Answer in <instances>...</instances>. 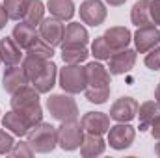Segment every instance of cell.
<instances>
[{
  "mask_svg": "<svg viewBox=\"0 0 160 158\" xmlns=\"http://www.w3.org/2000/svg\"><path fill=\"white\" fill-rule=\"evenodd\" d=\"M88 86L84 95L93 104H104L110 97V71L104 69L99 62H91L86 65Z\"/></svg>",
  "mask_w": 160,
  "mask_h": 158,
  "instance_id": "cell-1",
  "label": "cell"
},
{
  "mask_svg": "<svg viewBox=\"0 0 160 158\" xmlns=\"http://www.w3.org/2000/svg\"><path fill=\"white\" fill-rule=\"evenodd\" d=\"M11 110L21 114L30 126L43 121V108L39 104V91L34 86H22L11 95Z\"/></svg>",
  "mask_w": 160,
  "mask_h": 158,
  "instance_id": "cell-2",
  "label": "cell"
},
{
  "mask_svg": "<svg viewBox=\"0 0 160 158\" xmlns=\"http://www.w3.org/2000/svg\"><path fill=\"white\" fill-rule=\"evenodd\" d=\"M26 141L34 149V153H52L58 145V128L50 123H38L26 132Z\"/></svg>",
  "mask_w": 160,
  "mask_h": 158,
  "instance_id": "cell-3",
  "label": "cell"
},
{
  "mask_svg": "<svg viewBox=\"0 0 160 158\" xmlns=\"http://www.w3.org/2000/svg\"><path fill=\"white\" fill-rule=\"evenodd\" d=\"M58 78H60V87L71 95L82 93L88 86L86 67H80V63H67L63 69H60Z\"/></svg>",
  "mask_w": 160,
  "mask_h": 158,
  "instance_id": "cell-4",
  "label": "cell"
},
{
  "mask_svg": "<svg viewBox=\"0 0 160 158\" xmlns=\"http://www.w3.org/2000/svg\"><path fill=\"white\" fill-rule=\"evenodd\" d=\"M47 108L50 116L58 121H67V119H77L78 116V106L71 93H56L47 99Z\"/></svg>",
  "mask_w": 160,
  "mask_h": 158,
  "instance_id": "cell-5",
  "label": "cell"
},
{
  "mask_svg": "<svg viewBox=\"0 0 160 158\" xmlns=\"http://www.w3.org/2000/svg\"><path fill=\"white\" fill-rule=\"evenodd\" d=\"M84 138V128L77 119H67L62 121L58 126V145L63 151H75L78 149Z\"/></svg>",
  "mask_w": 160,
  "mask_h": 158,
  "instance_id": "cell-6",
  "label": "cell"
},
{
  "mask_svg": "<svg viewBox=\"0 0 160 158\" xmlns=\"http://www.w3.org/2000/svg\"><path fill=\"white\" fill-rule=\"evenodd\" d=\"M134 136H136V130L128 123H118V125L110 126V130H108V143L112 149L123 151L132 145Z\"/></svg>",
  "mask_w": 160,
  "mask_h": 158,
  "instance_id": "cell-7",
  "label": "cell"
},
{
  "mask_svg": "<svg viewBox=\"0 0 160 158\" xmlns=\"http://www.w3.org/2000/svg\"><path fill=\"white\" fill-rule=\"evenodd\" d=\"M106 6L102 0H84L80 4V19L84 24L89 26H99L106 19Z\"/></svg>",
  "mask_w": 160,
  "mask_h": 158,
  "instance_id": "cell-8",
  "label": "cell"
},
{
  "mask_svg": "<svg viewBox=\"0 0 160 158\" xmlns=\"http://www.w3.org/2000/svg\"><path fill=\"white\" fill-rule=\"evenodd\" d=\"M39 36L41 39H45L50 47H58L62 45L63 39V32H65V26H63V21L56 19V17H47L39 22Z\"/></svg>",
  "mask_w": 160,
  "mask_h": 158,
  "instance_id": "cell-9",
  "label": "cell"
},
{
  "mask_svg": "<svg viewBox=\"0 0 160 158\" xmlns=\"http://www.w3.org/2000/svg\"><path fill=\"white\" fill-rule=\"evenodd\" d=\"M134 45H136V52L147 54L149 50H153L155 47L160 45V30L155 24L138 28L134 34Z\"/></svg>",
  "mask_w": 160,
  "mask_h": 158,
  "instance_id": "cell-10",
  "label": "cell"
},
{
  "mask_svg": "<svg viewBox=\"0 0 160 158\" xmlns=\"http://www.w3.org/2000/svg\"><path fill=\"white\" fill-rule=\"evenodd\" d=\"M134 63H136V50H132L128 47L123 50H118L108 60L110 75H125L134 67Z\"/></svg>",
  "mask_w": 160,
  "mask_h": 158,
  "instance_id": "cell-11",
  "label": "cell"
},
{
  "mask_svg": "<svg viewBox=\"0 0 160 158\" xmlns=\"http://www.w3.org/2000/svg\"><path fill=\"white\" fill-rule=\"evenodd\" d=\"M80 125H82L84 132L102 136L110 130V116L104 112H88L82 116Z\"/></svg>",
  "mask_w": 160,
  "mask_h": 158,
  "instance_id": "cell-12",
  "label": "cell"
},
{
  "mask_svg": "<svg viewBox=\"0 0 160 158\" xmlns=\"http://www.w3.org/2000/svg\"><path fill=\"white\" fill-rule=\"evenodd\" d=\"M138 114V102L132 97H121L110 108V119L118 123H128Z\"/></svg>",
  "mask_w": 160,
  "mask_h": 158,
  "instance_id": "cell-13",
  "label": "cell"
},
{
  "mask_svg": "<svg viewBox=\"0 0 160 158\" xmlns=\"http://www.w3.org/2000/svg\"><path fill=\"white\" fill-rule=\"evenodd\" d=\"M88 43H89L88 30L80 22L67 24V28L63 32V39H62V48H82Z\"/></svg>",
  "mask_w": 160,
  "mask_h": 158,
  "instance_id": "cell-14",
  "label": "cell"
},
{
  "mask_svg": "<svg viewBox=\"0 0 160 158\" xmlns=\"http://www.w3.org/2000/svg\"><path fill=\"white\" fill-rule=\"evenodd\" d=\"M26 84H30V80H28V77H26V73H24L22 67H19V65H9V67L6 69L4 78H2V87H4L6 93L13 95L15 91H19V89H21L22 86H26Z\"/></svg>",
  "mask_w": 160,
  "mask_h": 158,
  "instance_id": "cell-15",
  "label": "cell"
},
{
  "mask_svg": "<svg viewBox=\"0 0 160 158\" xmlns=\"http://www.w3.org/2000/svg\"><path fill=\"white\" fill-rule=\"evenodd\" d=\"M56 78H58V67L52 63V60H48L47 65L41 69V73L32 80V86L39 93H48L56 86Z\"/></svg>",
  "mask_w": 160,
  "mask_h": 158,
  "instance_id": "cell-16",
  "label": "cell"
},
{
  "mask_svg": "<svg viewBox=\"0 0 160 158\" xmlns=\"http://www.w3.org/2000/svg\"><path fill=\"white\" fill-rule=\"evenodd\" d=\"M102 37L106 39L108 47H110L114 52H118V50H123V48L128 47V43L132 41V34H130V30L125 28V26H114V28H108V30L102 34Z\"/></svg>",
  "mask_w": 160,
  "mask_h": 158,
  "instance_id": "cell-17",
  "label": "cell"
},
{
  "mask_svg": "<svg viewBox=\"0 0 160 158\" xmlns=\"http://www.w3.org/2000/svg\"><path fill=\"white\" fill-rule=\"evenodd\" d=\"M11 37L17 41V45H19L21 48L26 50L34 41L39 37V30H38V26H34V24H30V22H26V21H19V24L13 28Z\"/></svg>",
  "mask_w": 160,
  "mask_h": 158,
  "instance_id": "cell-18",
  "label": "cell"
},
{
  "mask_svg": "<svg viewBox=\"0 0 160 158\" xmlns=\"http://www.w3.org/2000/svg\"><path fill=\"white\" fill-rule=\"evenodd\" d=\"M22 48L17 45L13 37H4L0 39V60L9 67V65H19L22 62Z\"/></svg>",
  "mask_w": 160,
  "mask_h": 158,
  "instance_id": "cell-19",
  "label": "cell"
},
{
  "mask_svg": "<svg viewBox=\"0 0 160 158\" xmlns=\"http://www.w3.org/2000/svg\"><path fill=\"white\" fill-rule=\"evenodd\" d=\"M140 117V132H145L151 128L153 121L160 116V102L158 101H145L142 106H138V114Z\"/></svg>",
  "mask_w": 160,
  "mask_h": 158,
  "instance_id": "cell-20",
  "label": "cell"
},
{
  "mask_svg": "<svg viewBox=\"0 0 160 158\" xmlns=\"http://www.w3.org/2000/svg\"><path fill=\"white\" fill-rule=\"evenodd\" d=\"M106 149V143L102 140V136L99 134H88L82 138V143H80V155L86 158H93V156H99L102 155Z\"/></svg>",
  "mask_w": 160,
  "mask_h": 158,
  "instance_id": "cell-21",
  "label": "cell"
},
{
  "mask_svg": "<svg viewBox=\"0 0 160 158\" xmlns=\"http://www.w3.org/2000/svg\"><path fill=\"white\" fill-rule=\"evenodd\" d=\"M130 21H132V24H136L138 28L155 24V22H153V17H151V0H138V2L132 6Z\"/></svg>",
  "mask_w": 160,
  "mask_h": 158,
  "instance_id": "cell-22",
  "label": "cell"
},
{
  "mask_svg": "<svg viewBox=\"0 0 160 158\" xmlns=\"http://www.w3.org/2000/svg\"><path fill=\"white\" fill-rule=\"evenodd\" d=\"M2 126H4L6 130H9L11 134H15V136H26V132L32 128V126L28 125V121L22 117L21 114H17L15 110L8 112V114L2 117Z\"/></svg>",
  "mask_w": 160,
  "mask_h": 158,
  "instance_id": "cell-23",
  "label": "cell"
},
{
  "mask_svg": "<svg viewBox=\"0 0 160 158\" xmlns=\"http://www.w3.org/2000/svg\"><path fill=\"white\" fill-rule=\"evenodd\" d=\"M47 7L52 17L60 21H71L75 15V2L73 0H48Z\"/></svg>",
  "mask_w": 160,
  "mask_h": 158,
  "instance_id": "cell-24",
  "label": "cell"
},
{
  "mask_svg": "<svg viewBox=\"0 0 160 158\" xmlns=\"http://www.w3.org/2000/svg\"><path fill=\"white\" fill-rule=\"evenodd\" d=\"M28 0H4V9L11 21H22L26 15Z\"/></svg>",
  "mask_w": 160,
  "mask_h": 158,
  "instance_id": "cell-25",
  "label": "cell"
},
{
  "mask_svg": "<svg viewBox=\"0 0 160 158\" xmlns=\"http://www.w3.org/2000/svg\"><path fill=\"white\" fill-rule=\"evenodd\" d=\"M43 13H45V6H43L41 0H28L26 15H24L22 21H26V22H30V24H34V26H39V22L45 19Z\"/></svg>",
  "mask_w": 160,
  "mask_h": 158,
  "instance_id": "cell-26",
  "label": "cell"
},
{
  "mask_svg": "<svg viewBox=\"0 0 160 158\" xmlns=\"http://www.w3.org/2000/svg\"><path fill=\"white\" fill-rule=\"evenodd\" d=\"M26 54H34V56H39V58H45V60H52L54 47H50L45 39H41V36H39L38 39L26 48Z\"/></svg>",
  "mask_w": 160,
  "mask_h": 158,
  "instance_id": "cell-27",
  "label": "cell"
},
{
  "mask_svg": "<svg viewBox=\"0 0 160 158\" xmlns=\"http://www.w3.org/2000/svg\"><path fill=\"white\" fill-rule=\"evenodd\" d=\"M89 56L88 48L82 47V48H62V60L65 63H82L86 62Z\"/></svg>",
  "mask_w": 160,
  "mask_h": 158,
  "instance_id": "cell-28",
  "label": "cell"
},
{
  "mask_svg": "<svg viewBox=\"0 0 160 158\" xmlns=\"http://www.w3.org/2000/svg\"><path fill=\"white\" fill-rule=\"evenodd\" d=\"M91 54L97 60H110V56L114 54V50L108 47V43H106V39L102 36H99V37H95L93 45H91Z\"/></svg>",
  "mask_w": 160,
  "mask_h": 158,
  "instance_id": "cell-29",
  "label": "cell"
},
{
  "mask_svg": "<svg viewBox=\"0 0 160 158\" xmlns=\"http://www.w3.org/2000/svg\"><path fill=\"white\" fill-rule=\"evenodd\" d=\"M13 145H15L13 136L9 132H6V130L0 128V155H9L11 149H13Z\"/></svg>",
  "mask_w": 160,
  "mask_h": 158,
  "instance_id": "cell-30",
  "label": "cell"
},
{
  "mask_svg": "<svg viewBox=\"0 0 160 158\" xmlns=\"http://www.w3.org/2000/svg\"><path fill=\"white\" fill-rule=\"evenodd\" d=\"M145 65H147L151 71H158L160 69V45L147 52V56H145Z\"/></svg>",
  "mask_w": 160,
  "mask_h": 158,
  "instance_id": "cell-31",
  "label": "cell"
},
{
  "mask_svg": "<svg viewBox=\"0 0 160 158\" xmlns=\"http://www.w3.org/2000/svg\"><path fill=\"white\" fill-rule=\"evenodd\" d=\"M11 156L19 158V156H32L34 155V149L30 147V143L28 141H19V143H15L13 145V149H11V153H9Z\"/></svg>",
  "mask_w": 160,
  "mask_h": 158,
  "instance_id": "cell-32",
  "label": "cell"
},
{
  "mask_svg": "<svg viewBox=\"0 0 160 158\" xmlns=\"http://www.w3.org/2000/svg\"><path fill=\"white\" fill-rule=\"evenodd\" d=\"M151 17L155 26H160V0H151Z\"/></svg>",
  "mask_w": 160,
  "mask_h": 158,
  "instance_id": "cell-33",
  "label": "cell"
},
{
  "mask_svg": "<svg viewBox=\"0 0 160 158\" xmlns=\"http://www.w3.org/2000/svg\"><path fill=\"white\" fill-rule=\"evenodd\" d=\"M151 134H153L155 140H160V116L155 119L153 125H151Z\"/></svg>",
  "mask_w": 160,
  "mask_h": 158,
  "instance_id": "cell-34",
  "label": "cell"
},
{
  "mask_svg": "<svg viewBox=\"0 0 160 158\" xmlns=\"http://www.w3.org/2000/svg\"><path fill=\"white\" fill-rule=\"evenodd\" d=\"M8 21H9V17H8V13H6V9H4V4H0V30L6 26Z\"/></svg>",
  "mask_w": 160,
  "mask_h": 158,
  "instance_id": "cell-35",
  "label": "cell"
},
{
  "mask_svg": "<svg viewBox=\"0 0 160 158\" xmlns=\"http://www.w3.org/2000/svg\"><path fill=\"white\" fill-rule=\"evenodd\" d=\"M106 2H108L110 6H123L127 0H106Z\"/></svg>",
  "mask_w": 160,
  "mask_h": 158,
  "instance_id": "cell-36",
  "label": "cell"
},
{
  "mask_svg": "<svg viewBox=\"0 0 160 158\" xmlns=\"http://www.w3.org/2000/svg\"><path fill=\"white\" fill-rule=\"evenodd\" d=\"M155 101H158L160 102V84L157 86V89H155Z\"/></svg>",
  "mask_w": 160,
  "mask_h": 158,
  "instance_id": "cell-37",
  "label": "cell"
},
{
  "mask_svg": "<svg viewBox=\"0 0 160 158\" xmlns=\"http://www.w3.org/2000/svg\"><path fill=\"white\" fill-rule=\"evenodd\" d=\"M155 155H157V156H160V140H158V143L155 145Z\"/></svg>",
  "mask_w": 160,
  "mask_h": 158,
  "instance_id": "cell-38",
  "label": "cell"
},
{
  "mask_svg": "<svg viewBox=\"0 0 160 158\" xmlns=\"http://www.w3.org/2000/svg\"><path fill=\"white\" fill-rule=\"evenodd\" d=\"M0 62H2V60H0Z\"/></svg>",
  "mask_w": 160,
  "mask_h": 158,
  "instance_id": "cell-39",
  "label": "cell"
}]
</instances>
